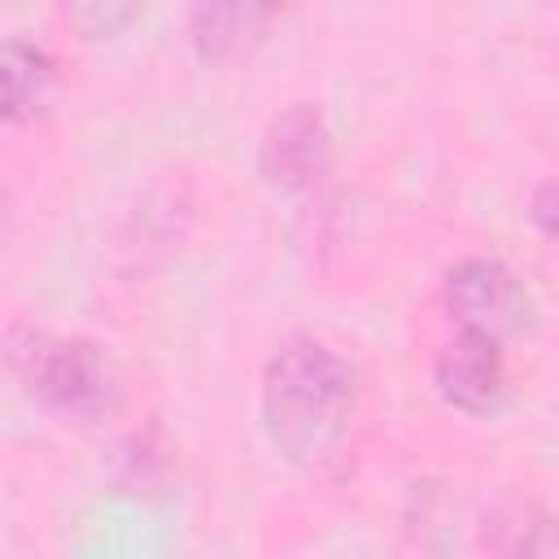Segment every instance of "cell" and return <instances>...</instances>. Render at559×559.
Masks as SVG:
<instances>
[{"label":"cell","instance_id":"6da1fadb","mask_svg":"<svg viewBox=\"0 0 559 559\" xmlns=\"http://www.w3.org/2000/svg\"><path fill=\"white\" fill-rule=\"evenodd\" d=\"M354 367L314 336H288L262 371V419L288 459L332 454L354 415Z\"/></svg>","mask_w":559,"mask_h":559},{"label":"cell","instance_id":"7a4b0ae2","mask_svg":"<svg viewBox=\"0 0 559 559\" xmlns=\"http://www.w3.org/2000/svg\"><path fill=\"white\" fill-rule=\"evenodd\" d=\"M9 358L17 376L31 384V393L44 397L48 406L96 415L114 397V367L87 341H57V336L26 328L22 336L9 332Z\"/></svg>","mask_w":559,"mask_h":559},{"label":"cell","instance_id":"3957f363","mask_svg":"<svg viewBox=\"0 0 559 559\" xmlns=\"http://www.w3.org/2000/svg\"><path fill=\"white\" fill-rule=\"evenodd\" d=\"M445 310L459 323V332L485 336V341H507L520 336L533 319V297L524 280L498 262V258H463L445 271Z\"/></svg>","mask_w":559,"mask_h":559},{"label":"cell","instance_id":"277c9868","mask_svg":"<svg viewBox=\"0 0 559 559\" xmlns=\"http://www.w3.org/2000/svg\"><path fill=\"white\" fill-rule=\"evenodd\" d=\"M332 162V131L314 105H293L275 114L258 144V166L275 188H310Z\"/></svg>","mask_w":559,"mask_h":559},{"label":"cell","instance_id":"5b68a950","mask_svg":"<svg viewBox=\"0 0 559 559\" xmlns=\"http://www.w3.org/2000/svg\"><path fill=\"white\" fill-rule=\"evenodd\" d=\"M432 380H437V389L450 406H459L467 415L493 411L498 397H502V380H507L498 341L459 332L454 341L441 345V354L432 362Z\"/></svg>","mask_w":559,"mask_h":559},{"label":"cell","instance_id":"8992f818","mask_svg":"<svg viewBox=\"0 0 559 559\" xmlns=\"http://www.w3.org/2000/svg\"><path fill=\"white\" fill-rule=\"evenodd\" d=\"M489 559H559V528L537 498L507 493L485 515Z\"/></svg>","mask_w":559,"mask_h":559},{"label":"cell","instance_id":"52a82bcc","mask_svg":"<svg viewBox=\"0 0 559 559\" xmlns=\"http://www.w3.org/2000/svg\"><path fill=\"white\" fill-rule=\"evenodd\" d=\"M266 17L271 13L253 9V4H201V9H192L188 31L205 57H223V52H236L240 44H249Z\"/></svg>","mask_w":559,"mask_h":559},{"label":"cell","instance_id":"ba28073f","mask_svg":"<svg viewBox=\"0 0 559 559\" xmlns=\"http://www.w3.org/2000/svg\"><path fill=\"white\" fill-rule=\"evenodd\" d=\"M0 79H4V114L22 118L44 96V87L52 79V57L39 44H26L13 35L0 48Z\"/></svg>","mask_w":559,"mask_h":559},{"label":"cell","instance_id":"9c48e42d","mask_svg":"<svg viewBox=\"0 0 559 559\" xmlns=\"http://www.w3.org/2000/svg\"><path fill=\"white\" fill-rule=\"evenodd\" d=\"M528 218H533L542 231L559 236V179H550V183H542V188L533 192V201H528Z\"/></svg>","mask_w":559,"mask_h":559},{"label":"cell","instance_id":"30bf717a","mask_svg":"<svg viewBox=\"0 0 559 559\" xmlns=\"http://www.w3.org/2000/svg\"><path fill=\"white\" fill-rule=\"evenodd\" d=\"M131 13H135V9H79L74 17H79V22H87V17H96V31H92V35H100V26L109 31L114 22H127Z\"/></svg>","mask_w":559,"mask_h":559}]
</instances>
